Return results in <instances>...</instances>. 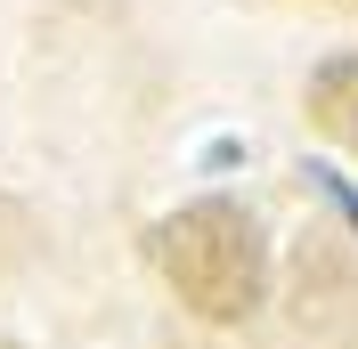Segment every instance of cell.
I'll return each mask as SVG.
<instances>
[{"instance_id":"2","label":"cell","mask_w":358,"mask_h":349,"mask_svg":"<svg viewBox=\"0 0 358 349\" xmlns=\"http://www.w3.org/2000/svg\"><path fill=\"white\" fill-rule=\"evenodd\" d=\"M301 106H310V122L334 147L358 154V57H326V66L310 73V89H301Z\"/></svg>"},{"instance_id":"1","label":"cell","mask_w":358,"mask_h":349,"mask_svg":"<svg viewBox=\"0 0 358 349\" xmlns=\"http://www.w3.org/2000/svg\"><path fill=\"white\" fill-rule=\"evenodd\" d=\"M155 268L171 284V301L203 325H245L268 292V244L252 228V211L228 195L179 203L155 228Z\"/></svg>"}]
</instances>
